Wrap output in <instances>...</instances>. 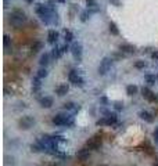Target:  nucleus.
<instances>
[{"mask_svg":"<svg viewBox=\"0 0 158 166\" xmlns=\"http://www.w3.org/2000/svg\"><path fill=\"white\" fill-rule=\"evenodd\" d=\"M4 1H7V0H4Z\"/></svg>","mask_w":158,"mask_h":166,"instance_id":"42","label":"nucleus"},{"mask_svg":"<svg viewBox=\"0 0 158 166\" xmlns=\"http://www.w3.org/2000/svg\"><path fill=\"white\" fill-rule=\"evenodd\" d=\"M87 1H93V0H87Z\"/></svg>","mask_w":158,"mask_h":166,"instance_id":"40","label":"nucleus"},{"mask_svg":"<svg viewBox=\"0 0 158 166\" xmlns=\"http://www.w3.org/2000/svg\"><path fill=\"white\" fill-rule=\"evenodd\" d=\"M119 50L126 54H132V53H135V46L129 44V43H122V44H119Z\"/></svg>","mask_w":158,"mask_h":166,"instance_id":"11","label":"nucleus"},{"mask_svg":"<svg viewBox=\"0 0 158 166\" xmlns=\"http://www.w3.org/2000/svg\"><path fill=\"white\" fill-rule=\"evenodd\" d=\"M100 101H101V103H103V104H107V103H108V100H107V97H101V98H100Z\"/></svg>","mask_w":158,"mask_h":166,"instance_id":"35","label":"nucleus"},{"mask_svg":"<svg viewBox=\"0 0 158 166\" xmlns=\"http://www.w3.org/2000/svg\"><path fill=\"white\" fill-rule=\"evenodd\" d=\"M32 86H33V93H36L39 89H40V86H42V83H40V79L38 78V76H35L33 79H32Z\"/></svg>","mask_w":158,"mask_h":166,"instance_id":"19","label":"nucleus"},{"mask_svg":"<svg viewBox=\"0 0 158 166\" xmlns=\"http://www.w3.org/2000/svg\"><path fill=\"white\" fill-rule=\"evenodd\" d=\"M64 109H68V111H72V112H78L79 109H81V107L79 105H76L75 103H65L63 105Z\"/></svg>","mask_w":158,"mask_h":166,"instance_id":"16","label":"nucleus"},{"mask_svg":"<svg viewBox=\"0 0 158 166\" xmlns=\"http://www.w3.org/2000/svg\"><path fill=\"white\" fill-rule=\"evenodd\" d=\"M49 62H50V54H49V53L42 54V57H40V60H39L40 67H46V65H49Z\"/></svg>","mask_w":158,"mask_h":166,"instance_id":"17","label":"nucleus"},{"mask_svg":"<svg viewBox=\"0 0 158 166\" xmlns=\"http://www.w3.org/2000/svg\"><path fill=\"white\" fill-rule=\"evenodd\" d=\"M71 53L74 55L75 61L76 62H81L82 61V54H83V50H82V44L78 43V42H74L72 46H71Z\"/></svg>","mask_w":158,"mask_h":166,"instance_id":"5","label":"nucleus"},{"mask_svg":"<svg viewBox=\"0 0 158 166\" xmlns=\"http://www.w3.org/2000/svg\"><path fill=\"white\" fill-rule=\"evenodd\" d=\"M153 166H158V162H155V163H154V165H153Z\"/></svg>","mask_w":158,"mask_h":166,"instance_id":"38","label":"nucleus"},{"mask_svg":"<svg viewBox=\"0 0 158 166\" xmlns=\"http://www.w3.org/2000/svg\"><path fill=\"white\" fill-rule=\"evenodd\" d=\"M141 94H143V97H144L147 101H150V103H154V101L157 100V96L153 93L148 87H143V89H141Z\"/></svg>","mask_w":158,"mask_h":166,"instance_id":"7","label":"nucleus"},{"mask_svg":"<svg viewBox=\"0 0 158 166\" xmlns=\"http://www.w3.org/2000/svg\"><path fill=\"white\" fill-rule=\"evenodd\" d=\"M157 79H158V75H157Z\"/></svg>","mask_w":158,"mask_h":166,"instance_id":"41","label":"nucleus"},{"mask_svg":"<svg viewBox=\"0 0 158 166\" xmlns=\"http://www.w3.org/2000/svg\"><path fill=\"white\" fill-rule=\"evenodd\" d=\"M111 1H112L115 6H121V1H119V0H111Z\"/></svg>","mask_w":158,"mask_h":166,"instance_id":"36","label":"nucleus"},{"mask_svg":"<svg viewBox=\"0 0 158 166\" xmlns=\"http://www.w3.org/2000/svg\"><path fill=\"white\" fill-rule=\"evenodd\" d=\"M68 79H69V82L72 83L74 86H78V87H83L85 84V79L79 75V72L76 71V69H72L71 72L68 73Z\"/></svg>","mask_w":158,"mask_h":166,"instance_id":"2","label":"nucleus"},{"mask_svg":"<svg viewBox=\"0 0 158 166\" xmlns=\"http://www.w3.org/2000/svg\"><path fill=\"white\" fill-rule=\"evenodd\" d=\"M26 21V15H25V13L20 9H15V10L11 13V18H10V22L11 25H14V26H20L22 22H25Z\"/></svg>","mask_w":158,"mask_h":166,"instance_id":"1","label":"nucleus"},{"mask_svg":"<svg viewBox=\"0 0 158 166\" xmlns=\"http://www.w3.org/2000/svg\"><path fill=\"white\" fill-rule=\"evenodd\" d=\"M147 67V62L143 61V60H137L136 62H135V68L136 69H144Z\"/></svg>","mask_w":158,"mask_h":166,"instance_id":"25","label":"nucleus"},{"mask_svg":"<svg viewBox=\"0 0 158 166\" xmlns=\"http://www.w3.org/2000/svg\"><path fill=\"white\" fill-rule=\"evenodd\" d=\"M64 38H65V43H71V42H74V39H75V36H74V33L71 31H68V29H65L64 31Z\"/></svg>","mask_w":158,"mask_h":166,"instance_id":"21","label":"nucleus"},{"mask_svg":"<svg viewBox=\"0 0 158 166\" xmlns=\"http://www.w3.org/2000/svg\"><path fill=\"white\" fill-rule=\"evenodd\" d=\"M151 58H153V60H158V51L151 53Z\"/></svg>","mask_w":158,"mask_h":166,"instance_id":"34","label":"nucleus"},{"mask_svg":"<svg viewBox=\"0 0 158 166\" xmlns=\"http://www.w3.org/2000/svg\"><path fill=\"white\" fill-rule=\"evenodd\" d=\"M18 125H20V129L26 130V129H31L32 126L35 125V119L32 116H22L21 119L18 121Z\"/></svg>","mask_w":158,"mask_h":166,"instance_id":"6","label":"nucleus"},{"mask_svg":"<svg viewBox=\"0 0 158 166\" xmlns=\"http://www.w3.org/2000/svg\"><path fill=\"white\" fill-rule=\"evenodd\" d=\"M89 17H90V11L89 10H85L81 13V21H82V22H86Z\"/></svg>","mask_w":158,"mask_h":166,"instance_id":"27","label":"nucleus"},{"mask_svg":"<svg viewBox=\"0 0 158 166\" xmlns=\"http://www.w3.org/2000/svg\"><path fill=\"white\" fill-rule=\"evenodd\" d=\"M137 92H139V87H137L136 84H129V86H126V94L128 96H135Z\"/></svg>","mask_w":158,"mask_h":166,"instance_id":"20","label":"nucleus"},{"mask_svg":"<svg viewBox=\"0 0 158 166\" xmlns=\"http://www.w3.org/2000/svg\"><path fill=\"white\" fill-rule=\"evenodd\" d=\"M68 90H69V86L67 83H63V84H60V86L56 87V94L60 96V97H63V96H65V94L68 93Z\"/></svg>","mask_w":158,"mask_h":166,"instance_id":"10","label":"nucleus"},{"mask_svg":"<svg viewBox=\"0 0 158 166\" xmlns=\"http://www.w3.org/2000/svg\"><path fill=\"white\" fill-rule=\"evenodd\" d=\"M103 144V140H101V136L100 134H95L93 137H90L86 143V148H89L90 151H95V150H99Z\"/></svg>","mask_w":158,"mask_h":166,"instance_id":"3","label":"nucleus"},{"mask_svg":"<svg viewBox=\"0 0 158 166\" xmlns=\"http://www.w3.org/2000/svg\"><path fill=\"white\" fill-rule=\"evenodd\" d=\"M63 54L64 53H63V50H61V47H58V46L56 44V47L53 49V51H52V55L54 57V58H61Z\"/></svg>","mask_w":158,"mask_h":166,"instance_id":"23","label":"nucleus"},{"mask_svg":"<svg viewBox=\"0 0 158 166\" xmlns=\"http://www.w3.org/2000/svg\"><path fill=\"white\" fill-rule=\"evenodd\" d=\"M111 65H112V58H110V57H104L101 62H100V65H99V68H97V72L99 75H105V73L110 71V68H111Z\"/></svg>","mask_w":158,"mask_h":166,"instance_id":"4","label":"nucleus"},{"mask_svg":"<svg viewBox=\"0 0 158 166\" xmlns=\"http://www.w3.org/2000/svg\"><path fill=\"white\" fill-rule=\"evenodd\" d=\"M49 75V72H47V69L46 68H40L39 71H38V73H36V76L39 78V79H43V78H46Z\"/></svg>","mask_w":158,"mask_h":166,"instance_id":"26","label":"nucleus"},{"mask_svg":"<svg viewBox=\"0 0 158 166\" xmlns=\"http://www.w3.org/2000/svg\"><path fill=\"white\" fill-rule=\"evenodd\" d=\"M114 108H115L116 111H121V109L124 108V104H122V103H119V101H116V103L114 104Z\"/></svg>","mask_w":158,"mask_h":166,"instance_id":"30","label":"nucleus"},{"mask_svg":"<svg viewBox=\"0 0 158 166\" xmlns=\"http://www.w3.org/2000/svg\"><path fill=\"white\" fill-rule=\"evenodd\" d=\"M89 155H90V150L89 148H81L78 152H76V156L81 159V161H85V159H87L89 158Z\"/></svg>","mask_w":158,"mask_h":166,"instance_id":"12","label":"nucleus"},{"mask_svg":"<svg viewBox=\"0 0 158 166\" xmlns=\"http://www.w3.org/2000/svg\"><path fill=\"white\" fill-rule=\"evenodd\" d=\"M43 49V43L42 42H35L33 44H32V47H31V50H32V53L35 54V53H38V51H40Z\"/></svg>","mask_w":158,"mask_h":166,"instance_id":"24","label":"nucleus"},{"mask_svg":"<svg viewBox=\"0 0 158 166\" xmlns=\"http://www.w3.org/2000/svg\"><path fill=\"white\" fill-rule=\"evenodd\" d=\"M144 80H146V83L147 84H155V80H157V76L155 75H151V73H147L146 76H144Z\"/></svg>","mask_w":158,"mask_h":166,"instance_id":"22","label":"nucleus"},{"mask_svg":"<svg viewBox=\"0 0 158 166\" xmlns=\"http://www.w3.org/2000/svg\"><path fill=\"white\" fill-rule=\"evenodd\" d=\"M52 138L56 141V143H63V141H65V140H64V137L61 134H53Z\"/></svg>","mask_w":158,"mask_h":166,"instance_id":"28","label":"nucleus"},{"mask_svg":"<svg viewBox=\"0 0 158 166\" xmlns=\"http://www.w3.org/2000/svg\"><path fill=\"white\" fill-rule=\"evenodd\" d=\"M10 46V36L9 35H4V47L7 49Z\"/></svg>","mask_w":158,"mask_h":166,"instance_id":"29","label":"nucleus"},{"mask_svg":"<svg viewBox=\"0 0 158 166\" xmlns=\"http://www.w3.org/2000/svg\"><path fill=\"white\" fill-rule=\"evenodd\" d=\"M139 116H140L143 121H146L147 123H153V122H154V118H153V115L150 114L148 111H140V112H139Z\"/></svg>","mask_w":158,"mask_h":166,"instance_id":"13","label":"nucleus"},{"mask_svg":"<svg viewBox=\"0 0 158 166\" xmlns=\"http://www.w3.org/2000/svg\"><path fill=\"white\" fill-rule=\"evenodd\" d=\"M65 121H67V115L63 114H57L53 118V123L56 126H65Z\"/></svg>","mask_w":158,"mask_h":166,"instance_id":"9","label":"nucleus"},{"mask_svg":"<svg viewBox=\"0 0 158 166\" xmlns=\"http://www.w3.org/2000/svg\"><path fill=\"white\" fill-rule=\"evenodd\" d=\"M39 103H40V107H43V108H50L53 105V98L52 97H42L39 100Z\"/></svg>","mask_w":158,"mask_h":166,"instance_id":"15","label":"nucleus"},{"mask_svg":"<svg viewBox=\"0 0 158 166\" xmlns=\"http://www.w3.org/2000/svg\"><path fill=\"white\" fill-rule=\"evenodd\" d=\"M154 138H155V144L158 145V127L155 129V132H154Z\"/></svg>","mask_w":158,"mask_h":166,"instance_id":"33","label":"nucleus"},{"mask_svg":"<svg viewBox=\"0 0 158 166\" xmlns=\"http://www.w3.org/2000/svg\"><path fill=\"white\" fill-rule=\"evenodd\" d=\"M26 1H28V3H32V0H26Z\"/></svg>","mask_w":158,"mask_h":166,"instance_id":"39","label":"nucleus"},{"mask_svg":"<svg viewBox=\"0 0 158 166\" xmlns=\"http://www.w3.org/2000/svg\"><path fill=\"white\" fill-rule=\"evenodd\" d=\"M97 126H105V118H100L97 122H96Z\"/></svg>","mask_w":158,"mask_h":166,"instance_id":"31","label":"nucleus"},{"mask_svg":"<svg viewBox=\"0 0 158 166\" xmlns=\"http://www.w3.org/2000/svg\"><path fill=\"white\" fill-rule=\"evenodd\" d=\"M58 36H60V33L56 31V29H50V31L47 32V42L50 44H56L57 40H58Z\"/></svg>","mask_w":158,"mask_h":166,"instance_id":"8","label":"nucleus"},{"mask_svg":"<svg viewBox=\"0 0 158 166\" xmlns=\"http://www.w3.org/2000/svg\"><path fill=\"white\" fill-rule=\"evenodd\" d=\"M104 118H105V126L115 125L116 121H118V116H116V114H110V115H107V116H104Z\"/></svg>","mask_w":158,"mask_h":166,"instance_id":"14","label":"nucleus"},{"mask_svg":"<svg viewBox=\"0 0 158 166\" xmlns=\"http://www.w3.org/2000/svg\"><path fill=\"white\" fill-rule=\"evenodd\" d=\"M69 49H71V47H69V44H68V43H65V44H64V46H61V50H63V53L68 51V50H69Z\"/></svg>","mask_w":158,"mask_h":166,"instance_id":"32","label":"nucleus"},{"mask_svg":"<svg viewBox=\"0 0 158 166\" xmlns=\"http://www.w3.org/2000/svg\"><path fill=\"white\" fill-rule=\"evenodd\" d=\"M56 1H57V3H65L67 0H56Z\"/></svg>","mask_w":158,"mask_h":166,"instance_id":"37","label":"nucleus"},{"mask_svg":"<svg viewBox=\"0 0 158 166\" xmlns=\"http://www.w3.org/2000/svg\"><path fill=\"white\" fill-rule=\"evenodd\" d=\"M108 29H110V33L114 35V36H118V35H119V29H118L116 24L115 22H112V21L108 24Z\"/></svg>","mask_w":158,"mask_h":166,"instance_id":"18","label":"nucleus"}]
</instances>
